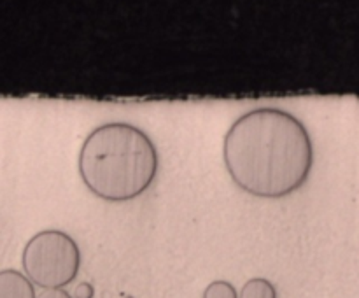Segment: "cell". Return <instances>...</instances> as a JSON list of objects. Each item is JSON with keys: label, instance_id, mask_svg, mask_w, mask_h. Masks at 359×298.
<instances>
[{"label": "cell", "instance_id": "obj_1", "mask_svg": "<svg viewBox=\"0 0 359 298\" xmlns=\"http://www.w3.org/2000/svg\"><path fill=\"white\" fill-rule=\"evenodd\" d=\"M223 163L241 191L256 198H286L307 184L314 144L293 112L258 107L231 123L223 139Z\"/></svg>", "mask_w": 359, "mask_h": 298}, {"label": "cell", "instance_id": "obj_2", "mask_svg": "<svg viewBox=\"0 0 359 298\" xmlns=\"http://www.w3.org/2000/svg\"><path fill=\"white\" fill-rule=\"evenodd\" d=\"M81 181L97 198L125 203L153 186L160 170L156 144L139 126L104 123L91 130L77 156Z\"/></svg>", "mask_w": 359, "mask_h": 298}, {"label": "cell", "instance_id": "obj_3", "mask_svg": "<svg viewBox=\"0 0 359 298\" xmlns=\"http://www.w3.org/2000/svg\"><path fill=\"white\" fill-rule=\"evenodd\" d=\"M81 249L62 230H42L28 238L21 255L23 272L42 290L67 287L79 276Z\"/></svg>", "mask_w": 359, "mask_h": 298}, {"label": "cell", "instance_id": "obj_4", "mask_svg": "<svg viewBox=\"0 0 359 298\" xmlns=\"http://www.w3.org/2000/svg\"><path fill=\"white\" fill-rule=\"evenodd\" d=\"M0 298H37L35 284L20 270H0Z\"/></svg>", "mask_w": 359, "mask_h": 298}, {"label": "cell", "instance_id": "obj_5", "mask_svg": "<svg viewBox=\"0 0 359 298\" xmlns=\"http://www.w3.org/2000/svg\"><path fill=\"white\" fill-rule=\"evenodd\" d=\"M238 298H279L277 287L265 277H252L238 291Z\"/></svg>", "mask_w": 359, "mask_h": 298}, {"label": "cell", "instance_id": "obj_6", "mask_svg": "<svg viewBox=\"0 0 359 298\" xmlns=\"http://www.w3.org/2000/svg\"><path fill=\"white\" fill-rule=\"evenodd\" d=\"M202 298H238L237 287L228 280H212L209 286L203 290Z\"/></svg>", "mask_w": 359, "mask_h": 298}, {"label": "cell", "instance_id": "obj_7", "mask_svg": "<svg viewBox=\"0 0 359 298\" xmlns=\"http://www.w3.org/2000/svg\"><path fill=\"white\" fill-rule=\"evenodd\" d=\"M37 298H74L72 294L69 293L63 287H55V290H42L41 293L37 294Z\"/></svg>", "mask_w": 359, "mask_h": 298}, {"label": "cell", "instance_id": "obj_8", "mask_svg": "<svg viewBox=\"0 0 359 298\" xmlns=\"http://www.w3.org/2000/svg\"><path fill=\"white\" fill-rule=\"evenodd\" d=\"M93 294H95V291H93V287L90 286V284H79V286H77V290H76V297L77 298H93Z\"/></svg>", "mask_w": 359, "mask_h": 298}]
</instances>
